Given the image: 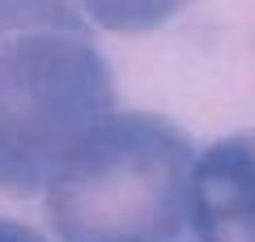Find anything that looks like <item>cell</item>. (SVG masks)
<instances>
[{
	"mask_svg": "<svg viewBox=\"0 0 255 242\" xmlns=\"http://www.w3.org/2000/svg\"><path fill=\"white\" fill-rule=\"evenodd\" d=\"M115 111V72L77 0H0L4 196H43L55 166Z\"/></svg>",
	"mask_w": 255,
	"mask_h": 242,
	"instance_id": "6da1fadb",
	"label": "cell"
},
{
	"mask_svg": "<svg viewBox=\"0 0 255 242\" xmlns=\"http://www.w3.org/2000/svg\"><path fill=\"white\" fill-rule=\"evenodd\" d=\"M196 144L153 111L107 115L43 187L51 242H179Z\"/></svg>",
	"mask_w": 255,
	"mask_h": 242,
	"instance_id": "7a4b0ae2",
	"label": "cell"
},
{
	"mask_svg": "<svg viewBox=\"0 0 255 242\" xmlns=\"http://www.w3.org/2000/svg\"><path fill=\"white\" fill-rule=\"evenodd\" d=\"M191 242H255V132L200 144L187 183Z\"/></svg>",
	"mask_w": 255,
	"mask_h": 242,
	"instance_id": "3957f363",
	"label": "cell"
},
{
	"mask_svg": "<svg viewBox=\"0 0 255 242\" xmlns=\"http://www.w3.org/2000/svg\"><path fill=\"white\" fill-rule=\"evenodd\" d=\"M77 4L102 34H149L174 21L196 0H77Z\"/></svg>",
	"mask_w": 255,
	"mask_h": 242,
	"instance_id": "277c9868",
	"label": "cell"
},
{
	"mask_svg": "<svg viewBox=\"0 0 255 242\" xmlns=\"http://www.w3.org/2000/svg\"><path fill=\"white\" fill-rule=\"evenodd\" d=\"M0 242H51V234L34 230L26 221H9V217H0Z\"/></svg>",
	"mask_w": 255,
	"mask_h": 242,
	"instance_id": "5b68a950",
	"label": "cell"
}]
</instances>
